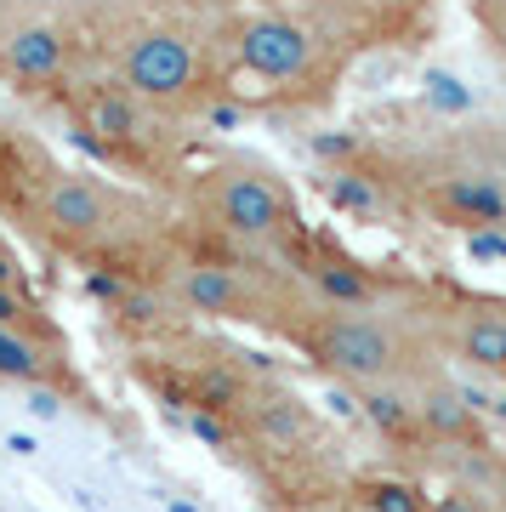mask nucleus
<instances>
[{"instance_id":"nucleus-1","label":"nucleus","mask_w":506,"mask_h":512,"mask_svg":"<svg viewBox=\"0 0 506 512\" xmlns=\"http://www.w3.org/2000/svg\"><path fill=\"white\" fill-rule=\"evenodd\" d=\"M86 69L120 80L126 92L154 103L171 120H199L234 92L228 57V18H165L131 0H74Z\"/></svg>"},{"instance_id":"nucleus-2","label":"nucleus","mask_w":506,"mask_h":512,"mask_svg":"<svg viewBox=\"0 0 506 512\" xmlns=\"http://www.w3.org/2000/svg\"><path fill=\"white\" fill-rule=\"evenodd\" d=\"M18 222L52 256L86 262L97 279L114 285H160L171 256L182 251V222L165 217L154 194L63 165L40 177Z\"/></svg>"},{"instance_id":"nucleus-3","label":"nucleus","mask_w":506,"mask_h":512,"mask_svg":"<svg viewBox=\"0 0 506 512\" xmlns=\"http://www.w3.org/2000/svg\"><path fill=\"white\" fill-rule=\"evenodd\" d=\"M279 342L302 353L330 382H347L353 393L370 387H416L438 376V348L416 313V285L393 308H319L296 302L279 325Z\"/></svg>"},{"instance_id":"nucleus-4","label":"nucleus","mask_w":506,"mask_h":512,"mask_svg":"<svg viewBox=\"0 0 506 512\" xmlns=\"http://www.w3.org/2000/svg\"><path fill=\"white\" fill-rule=\"evenodd\" d=\"M177 222L199 245L251 256H285L302 239V211L290 183L256 154H222V160L188 171L177 188Z\"/></svg>"},{"instance_id":"nucleus-5","label":"nucleus","mask_w":506,"mask_h":512,"mask_svg":"<svg viewBox=\"0 0 506 512\" xmlns=\"http://www.w3.org/2000/svg\"><path fill=\"white\" fill-rule=\"evenodd\" d=\"M228 57L234 92L251 86L273 109H319L353 69V57L336 52L308 18H296L279 0H245L228 18Z\"/></svg>"},{"instance_id":"nucleus-6","label":"nucleus","mask_w":506,"mask_h":512,"mask_svg":"<svg viewBox=\"0 0 506 512\" xmlns=\"http://www.w3.org/2000/svg\"><path fill=\"white\" fill-rule=\"evenodd\" d=\"M69 120L74 143L91 148L103 165L126 171L148 188H182L188 177V126L126 92L120 80L86 69L69 92L52 103Z\"/></svg>"},{"instance_id":"nucleus-7","label":"nucleus","mask_w":506,"mask_h":512,"mask_svg":"<svg viewBox=\"0 0 506 512\" xmlns=\"http://www.w3.org/2000/svg\"><path fill=\"white\" fill-rule=\"evenodd\" d=\"M86 74L74 0H6L0 12V86L35 103H57Z\"/></svg>"},{"instance_id":"nucleus-8","label":"nucleus","mask_w":506,"mask_h":512,"mask_svg":"<svg viewBox=\"0 0 506 512\" xmlns=\"http://www.w3.org/2000/svg\"><path fill=\"white\" fill-rule=\"evenodd\" d=\"M416 313L438 359H455L478 376H506V296L416 291Z\"/></svg>"},{"instance_id":"nucleus-9","label":"nucleus","mask_w":506,"mask_h":512,"mask_svg":"<svg viewBox=\"0 0 506 512\" xmlns=\"http://www.w3.org/2000/svg\"><path fill=\"white\" fill-rule=\"evenodd\" d=\"M0 382L12 387H52L63 399L80 393V376L69 365V348L63 342H46V336H23V330L0 325Z\"/></svg>"},{"instance_id":"nucleus-10","label":"nucleus","mask_w":506,"mask_h":512,"mask_svg":"<svg viewBox=\"0 0 506 512\" xmlns=\"http://www.w3.org/2000/svg\"><path fill=\"white\" fill-rule=\"evenodd\" d=\"M46 171H52V160L0 120V211L6 217H23V205H29V194L40 188Z\"/></svg>"},{"instance_id":"nucleus-11","label":"nucleus","mask_w":506,"mask_h":512,"mask_svg":"<svg viewBox=\"0 0 506 512\" xmlns=\"http://www.w3.org/2000/svg\"><path fill=\"white\" fill-rule=\"evenodd\" d=\"M433 495L404 473H359L342 484V507L353 512H427Z\"/></svg>"},{"instance_id":"nucleus-12","label":"nucleus","mask_w":506,"mask_h":512,"mask_svg":"<svg viewBox=\"0 0 506 512\" xmlns=\"http://www.w3.org/2000/svg\"><path fill=\"white\" fill-rule=\"evenodd\" d=\"M427 512H495V495L484 484H450L427 501Z\"/></svg>"},{"instance_id":"nucleus-13","label":"nucleus","mask_w":506,"mask_h":512,"mask_svg":"<svg viewBox=\"0 0 506 512\" xmlns=\"http://www.w3.org/2000/svg\"><path fill=\"white\" fill-rule=\"evenodd\" d=\"M472 18H478L489 46L506 57V0H472Z\"/></svg>"},{"instance_id":"nucleus-14","label":"nucleus","mask_w":506,"mask_h":512,"mask_svg":"<svg viewBox=\"0 0 506 512\" xmlns=\"http://www.w3.org/2000/svg\"><path fill=\"white\" fill-rule=\"evenodd\" d=\"M484 490H489V495H495V512H506V473H501V478H495V484H484Z\"/></svg>"},{"instance_id":"nucleus-15","label":"nucleus","mask_w":506,"mask_h":512,"mask_svg":"<svg viewBox=\"0 0 506 512\" xmlns=\"http://www.w3.org/2000/svg\"><path fill=\"white\" fill-rule=\"evenodd\" d=\"M290 512H308V507H290Z\"/></svg>"},{"instance_id":"nucleus-16","label":"nucleus","mask_w":506,"mask_h":512,"mask_svg":"<svg viewBox=\"0 0 506 512\" xmlns=\"http://www.w3.org/2000/svg\"><path fill=\"white\" fill-rule=\"evenodd\" d=\"M0 12H6V0H0Z\"/></svg>"}]
</instances>
